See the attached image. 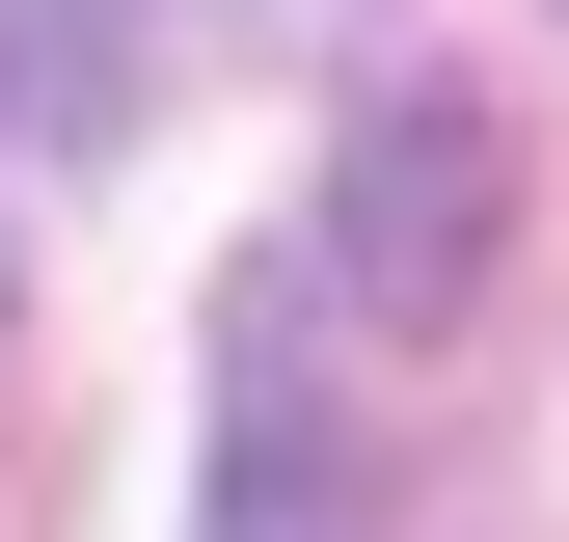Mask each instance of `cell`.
<instances>
[{"label":"cell","instance_id":"6da1fadb","mask_svg":"<svg viewBox=\"0 0 569 542\" xmlns=\"http://www.w3.org/2000/svg\"><path fill=\"white\" fill-rule=\"evenodd\" d=\"M488 271H516V136H488L461 82H380V109H352V163H326V299L461 325Z\"/></svg>","mask_w":569,"mask_h":542},{"label":"cell","instance_id":"7a4b0ae2","mask_svg":"<svg viewBox=\"0 0 569 542\" xmlns=\"http://www.w3.org/2000/svg\"><path fill=\"white\" fill-rule=\"evenodd\" d=\"M190 542H352V406L299 380V244H271L244 325H218V515Z\"/></svg>","mask_w":569,"mask_h":542},{"label":"cell","instance_id":"3957f363","mask_svg":"<svg viewBox=\"0 0 569 542\" xmlns=\"http://www.w3.org/2000/svg\"><path fill=\"white\" fill-rule=\"evenodd\" d=\"M163 109V0H0V136L28 163H109Z\"/></svg>","mask_w":569,"mask_h":542}]
</instances>
